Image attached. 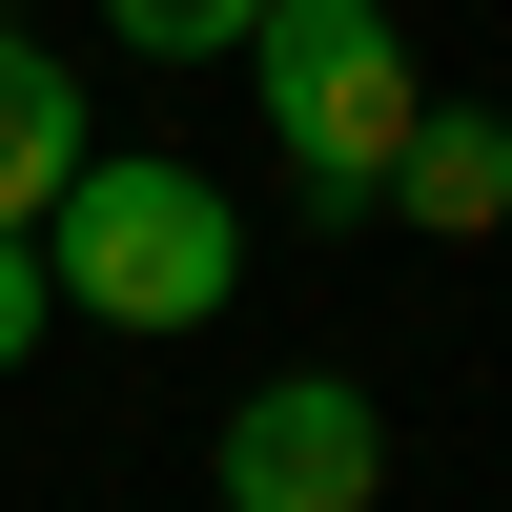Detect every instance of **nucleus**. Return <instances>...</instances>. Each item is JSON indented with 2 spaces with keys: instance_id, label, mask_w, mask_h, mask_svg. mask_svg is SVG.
I'll return each mask as SVG.
<instances>
[{
  "instance_id": "obj_1",
  "label": "nucleus",
  "mask_w": 512,
  "mask_h": 512,
  "mask_svg": "<svg viewBox=\"0 0 512 512\" xmlns=\"http://www.w3.org/2000/svg\"><path fill=\"white\" fill-rule=\"evenodd\" d=\"M41 287H62V308L82 328H205V308H226V287H246V205L226 185H205V164H82V185L62 205H41Z\"/></svg>"
},
{
  "instance_id": "obj_2",
  "label": "nucleus",
  "mask_w": 512,
  "mask_h": 512,
  "mask_svg": "<svg viewBox=\"0 0 512 512\" xmlns=\"http://www.w3.org/2000/svg\"><path fill=\"white\" fill-rule=\"evenodd\" d=\"M246 82H267V144H287V185H308V226L390 205V144H410V103H431L390 0H267V21H246Z\"/></svg>"
},
{
  "instance_id": "obj_3",
  "label": "nucleus",
  "mask_w": 512,
  "mask_h": 512,
  "mask_svg": "<svg viewBox=\"0 0 512 512\" xmlns=\"http://www.w3.org/2000/svg\"><path fill=\"white\" fill-rule=\"evenodd\" d=\"M205 492L226 512H369L390 492V410H369L349 369H267V390L205 431Z\"/></svg>"
},
{
  "instance_id": "obj_4",
  "label": "nucleus",
  "mask_w": 512,
  "mask_h": 512,
  "mask_svg": "<svg viewBox=\"0 0 512 512\" xmlns=\"http://www.w3.org/2000/svg\"><path fill=\"white\" fill-rule=\"evenodd\" d=\"M390 226H431V246H492V226H512V123H492V103H410Z\"/></svg>"
},
{
  "instance_id": "obj_5",
  "label": "nucleus",
  "mask_w": 512,
  "mask_h": 512,
  "mask_svg": "<svg viewBox=\"0 0 512 512\" xmlns=\"http://www.w3.org/2000/svg\"><path fill=\"white\" fill-rule=\"evenodd\" d=\"M82 164H103V123H82V82L41 62L21 21H0V226H41V205H62Z\"/></svg>"
},
{
  "instance_id": "obj_6",
  "label": "nucleus",
  "mask_w": 512,
  "mask_h": 512,
  "mask_svg": "<svg viewBox=\"0 0 512 512\" xmlns=\"http://www.w3.org/2000/svg\"><path fill=\"white\" fill-rule=\"evenodd\" d=\"M103 21H123V41H144V62H226V41H246V21H267V0H103Z\"/></svg>"
},
{
  "instance_id": "obj_7",
  "label": "nucleus",
  "mask_w": 512,
  "mask_h": 512,
  "mask_svg": "<svg viewBox=\"0 0 512 512\" xmlns=\"http://www.w3.org/2000/svg\"><path fill=\"white\" fill-rule=\"evenodd\" d=\"M41 328H62V287H41V226H0V369H21Z\"/></svg>"
},
{
  "instance_id": "obj_8",
  "label": "nucleus",
  "mask_w": 512,
  "mask_h": 512,
  "mask_svg": "<svg viewBox=\"0 0 512 512\" xmlns=\"http://www.w3.org/2000/svg\"><path fill=\"white\" fill-rule=\"evenodd\" d=\"M0 21H21V0H0Z\"/></svg>"
}]
</instances>
